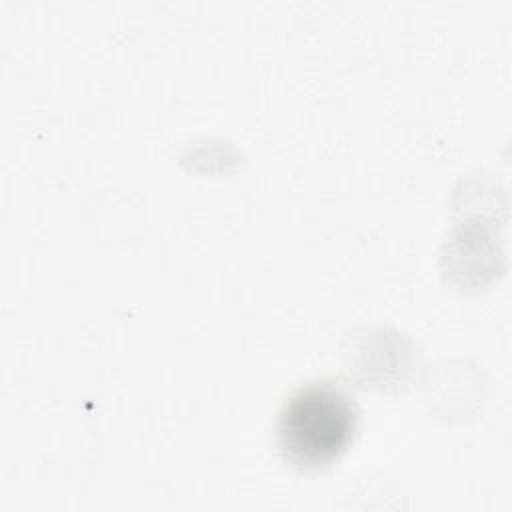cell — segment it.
<instances>
[{
	"mask_svg": "<svg viewBox=\"0 0 512 512\" xmlns=\"http://www.w3.org/2000/svg\"><path fill=\"white\" fill-rule=\"evenodd\" d=\"M352 398L334 384H308L284 404L276 432L284 456L300 468H320L346 452L356 432Z\"/></svg>",
	"mask_w": 512,
	"mask_h": 512,
	"instance_id": "1",
	"label": "cell"
}]
</instances>
